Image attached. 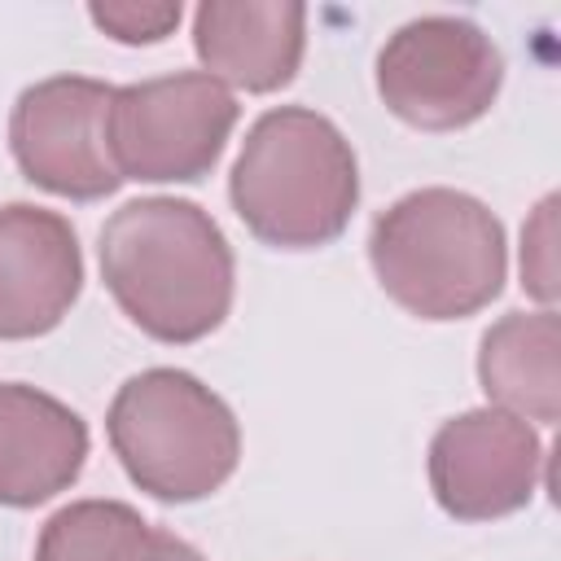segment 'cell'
Instances as JSON below:
<instances>
[{"label": "cell", "mask_w": 561, "mask_h": 561, "mask_svg": "<svg viewBox=\"0 0 561 561\" xmlns=\"http://www.w3.org/2000/svg\"><path fill=\"white\" fill-rule=\"evenodd\" d=\"M88 18L114 44L140 48V44H162L167 35H175L184 9L180 0H96L88 4Z\"/></svg>", "instance_id": "cell-14"}, {"label": "cell", "mask_w": 561, "mask_h": 561, "mask_svg": "<svg viewBox=\"0 0 561 561\" xmlns=\"http://www.w3.org/2000/svg\"><path fill=\"white\" fill-rule=\"evenodd\" d=\"M114 88L88 75H48L18 92L9 110V153L18 171L66 202H101L123 175L110 153Z\"/></svg>", "instance_id": "cell-7"}, {"label": "cell", "mask_w": 561, "mask_h": 561, "mask_svg": "<svg viewBox=\"0 0 561 561\" xmlns=\"http://www.w3.org/2000/svg\"><path fill=\"white\" fill-rule=\"evenodd\" d=\"M500 88V44L456 13L412 18L386 35L377 53V96L416 131H460L478 123L495 105Z\"/></svg>", "instance_id": "cell-5"}, {"label": "cell", "mask_w": 561, "mask_h": 561, "mask_svg": "<svg viewBox=\"0 0 561 561\" xmlns=\"http://www.w3.org/2000/svg\"><path fill=\"white\" fill-rule=\"evenodd\" d=\"M430 491L456 522L522 513L543 478V438L530 421L500 408H469L443 421L425 456Z\"/></svg>", "instance_id": "cell-8"}, {"label": "cell", "mask_w": 561, "mask_h": 561, "mask_svg": "<svg viewBox=\"0 0 561 561\" xmlns=\"http://www.w3.org/2000/svg\"><path fill=\"white\" fill-rule=\"evenodd\" d=\"M368 263L386 298L416 320H465L491 307L508 276L500 215L473 193L430 184L390 202L368 228Z\"/></svg>", "instance_id": "cell-3"}, {"label": "cell", "mask_w": 561, "mask_h": 561, "mask_svg": "<svg viewBox=\"0 0 561 561\" xmlns=\"http://www.w3.org/2000/svg\"><path fill=\"white\" fill-rule=\"evenodd\" d=\"M88 421L57 394L0 381V504L35 508L70 491L88 465Z\"/></svg>", "instance_id": "cell-11"}, {"label": "cell", "mask_w": 561, "mask_h": 561, "mask_svg": "<svg viewBox=\"0 0 561 561\" xmlns=\"http://www.w3.org/2000/svg\"><path fill=\"white\" fill-rule=\"evenodd\" d=\"M478 381L491 408L552 425L561 416V320L552 307L508 311L478 342Z\"/></svg>", "instance_id": "cell-12"}, {"label": "cell", "mask_w": 561, "mask_h": 561, "mask_svg": "<svg viewBox=\"0 0 561 561\" xmlns=\"http://www.w3.org/2000/svg\"><path fill=\"white\" fill-rule=\"evenodd\" d=\"M228 202L263 245L320 250L346 232L359 206V158L329 114L276 105L250 123Z\"/></svg>", "instance_id": "cell-2"}, {"label": "cell", "mask_w": 561, "mask_h": 561, "mask_svg": "<svg viewBox=\"0 0 561 561\" xmlns=\"http://www.w3.org/2000/svg\"><path fill=\"white\" fill-rule=\"evenodd\" d=\"M522 289L543 307L557 302V197L548 193L522 228Z\"/></svg>", "instance_id": "cell-15"}, {"label": "cell", "mask_w": 561, "mask_h": 561, "mask_svg": "<svg viewBox=\"0 0 561 561\" xmlns=\"http://www.w3.org/2000/svg\"><path fill=\"white\" fill-rule=\"evenodd\" d=\"M105 438L131 486L162 504L206 500L241 465V425L232 408L202 377L167 364L114 390Z\"/></svg>", "instance_id": "cell-4"}, {"label": "cell", "mask_w": 561, "mask_h": 561, "mask_svg": "<svg viewBox=\"0 0 561 561\" xmlns=\"http://www.w3.org/2000/svg\"><path fill=\"white\" fill-rule=\"evenodd\" d=\"M140 526L145 517L123 500H75L44 522L35 561H114Z\"/></svg>", "instance_id": "cell-13"}, {"label": "cell", "mask_w": 561, "mask_h": 561, "mask_svg": "<svg viewBox=\"0 0 561 561\" xmlns=\"http://www.w3.org/2000/svg\"><path fill=\"white\" fill-rule=\"evenodd\" d=\"M83 294V245L66 215L35 202L0 206V342L53 333Z\"/></svg>", "instance_id": "cell-9"}, {"label": "cell", "mask_w": 561, "mask_h": 561, "mask_svg": "<svg viewBox=\"0 0 561 561\" xmlns=\"http://www.w3.org/2000/svg\"><path fill=\"white\" fill-rule=\"evenodd\" d=\"M237 114V96L206 70L123 83L110 105L114 167L140 184H193L224 158Z\"/></svg>", "instance_id": "cell-6"}, {"label": "cell", "mask_w": 561, "mask_h": 561, "mask_svg": "<svg viewBox=\"0 0 561 561\" xmlns=\"http://www.w3.org/2000/svg\"><path fill=\"white\" fill-rule=\"evenodd\" d=\"M193 53L228 92H280L307 53V9L280 0H206L193 9Z\"/></svg>", "instance_id": "cell-10"}, {"label": "cell", "mask_w": 561, "mask_h": 561, "mask_svg": "<svg viewBox=\"0 0 561 561\" xmlns=\"http://www.w3.org/2000/svg\"><path fill=\"white\" fill-rule=\"evenodd\" d=\"M114 561H206V557H202L188 539H180V535H171V530L145 522V526L118 548Z\"/></svg>", "instance_id": "cell-16"}, {"label": "cell", "mask_w": 561, "mask_h": 561, "mask_svg": "<svg viewBox=\"0 0 561 561\" xmlns=\"http://www.w3.org/2000/svg\"><path fill=\"white\" fill-rule=\"evenodd\" d=\"M96 259L118 311L153 342H202L232 311V245L215 215L188 197H136L118 206L101 224Z\"/></svg>", "instance_id": "cell-1"}]
</instances>
